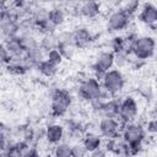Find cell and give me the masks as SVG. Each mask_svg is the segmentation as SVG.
I'll return each mask as SVG.
<instances>
[{
  "instance_id": "obj_1",
  "label": "cell",
  "mask_w": 157,
  "mask_h": 157,
  "mask_svg": "<svg viewBox=\"0 0 157 157\" xmlns=\"http://www.w3.org/2000/svg\"><path fill=\"white\" fill-rule=\"evenodd\" d=\"M99 81H101L103 92L113 98H115L123 92L126 83L125 76L119 69H110L101 77Z\"/></svg>"
},
{
  "instance_id": "obj_2",
  "label": "cell",
  "mask_w": 157,
  "mask_h": 157,
  "mask_svg": "<svg viewBox=\"0 0 157 157\" xmlns=\"http://www.w3.org/2000/svg\"><path fill=\"white\" fill-rule=\"evenodd\" d=\"M77 94L86 103H92L96 99L108 96L103 92L101 81L98 78H96L94 76H88L80 81V83L77 86Z\"/></svg>"
},
{
  "instance_id": "obj_3",
  "label": "cell",
  "mask_w": 157,
  "mask_h": 157,
  "mask_svg": "<svg viewBox=\"0 0 157 157\" xmlns=\"http://www.w3.org/2000/svg\"><path fill=\"white\" fill-rule=\"evenodd\" d=\"M140 101L137 96L135 94H126L123 97L121 101H119V114L118 120L121 125L129 124L132 121H136L139 114H140Z\"/></svg>"
},
{
  "instance_id": "obj_4",
  "label": "cell",
  "mask_w": 157,
  "mask_h": 157,
  "mask_svg": "<svg viewBox=\"0 0 157 157\" xmlns=\"http://www.w3.org/2000/svg\"><path fill=\"white\" fill-rule=\"evenodd\" d=\"M71 104H72V96L67 90L64 88L54 90L50 96V105H49L52 117L63 118L69 112Z\"/></svg>"
},
{
  "instance_id": "obj_5",
  "label": "cell",
  "mask_w": 157,
  "mask_h": 157,
  "mask_svg": "<svg viewBox=\"0 0 157 157\" xmlns=\"http://www.w3.org/2000/svg\"><path fill=\"white\" fill-rule=\"evenodd\" d=\"M156 52V39L153 36L144 34L139 36L136 40L130 47V54L140 60L147 61L155 55Z\"/></svg>"
},
{
  "instance_id": "obj_6",
  "label": "cell",
  "mask_w": 157,
  "mask_h": 157,
  "mask_svg": "<svg viewBox=\"0 0 157 157\" xmlns=\"http://www.w3.org/2000/svg\"><path fill=\"white\" fill-rule=\"evenodd\" d=\"M120 136L126 145H135L144 144L147 137V134L145 131L144 124L139 121H132L123 125L120 130Z\"/></svg>"
},
{
  "instance_id": "obj_7",
  "label": "cell",
  "mask_w": 157,
  "mask_h": 157,
  "mask_svg": "<svg viewBox=\"0 0 157 157\" xmlns=\"http://www.w3.org/2000/svg\"><path fill=\"white\" fill-rule=\"evenodd\" d=\"M131 18L121 7L113 9L107 16V29L109 32H121L129 28Z\"/></svg>"
},
{
  "instance_id": "obj_8",
  "label": "cell",
  "mask_w": 157,
  "mask_h": 157,
  "mask_svg": "<svg viewBox=\"0 0 157 157\" xmlns=\"http://www.w3.org/2000/svg\"><path fill=\"white\" fill-rule=\"evenodd\" d=\"M113 66H114V54L110 50L99 52L92 64V70L94 72V77L101 80V77L107 71L113 69Z\"/></svg>"
},
{
  "instance_id": "obj_9",
  "label": "cell",
  "mask_w": 157,
  "mask_h": 157,
  "mask_svg": "<svg viewBox=\"0 0 157 157\" xmlns=\"http://www.w3.org/2000/svg\"><path fill=\"white\" fill-rule=\"evenodd\" d=\"M136 17L141 23H144L145 26H147V27L152 28V31H155L156 23H157V6L151 1L141 4Z\"/></svg>"
},
{
  "instance_id": "obj_10",
  "label": "cell",
  "mask_w": 157,
  "mask_h": 157,
  "mask_svg": "<svg viewBox=\"0 0 157 157\" xmlns=\"http://www.w3.org/2000/svg\"><path fill=\"white\" fill-rule=\"evenodd\" d=\"M72 34V45L75 49H85L87 48L94 39L93 33L86 26H77L71 31Z\"/></svg>"
},
{
  "instance_id": "obj_11",
  "label": "cell",
  "mask_w": 157,
  "mask_h": 157,
  "mask_svg": "<svg viewBox=\"0 0 157 157\" xmlns=\"http://www.w3.org/2000/svg\"><path fill=\"white\" fill-rule=\"evenodd\" d=\"M98 131L102 137L105 139H112L118 135H120L121 130V124L118 119L114 118H102L98 121Z\"/></svg>"
},
{
  "instance_id": "obj_12",
  "label": "cell",
  "mask_w": 157,
  "mask_h": 157,
  "mask_svg": "<svg viewBox=\"0 0 157 157\" xmlns=\"http://www.w3.org/2000/svg\"><path fill=\"white\" fill-rule=\"evenodd\" d=\"M65 136V126L59 123H50L45 126L44 137L49 145H56L64 140Z\"/></svg>"
},
{
  "instance_id": "obj_13",
  "label": "cell",
  "mask_w": 157,
  "mask_h": 157,
  "mask_svg": "<svg viewBox=\"0 0 157 157\" xmlns=\"http://www.w3.org/2000/svg\"><path fill=\"white\" fill-rule=\"evenodd\" d=\"M102 4L101 2H97V1H85V2H81L76 13L77 16L80 17H83V18H88V20H93L96 17H98L102 12Z\"/></svg>"
},
{
  "instance_id": "obj_14",
  "label": "cell",
  "mask_w": 157,
  "mask_h": 157,
  "mask_svg": "<svg viewBox=\"0 0 157 157\" xmlns=\"http://www.w3.org/2000/svg\"><path fill=\"white\" fill-rule=\"evenodd\" d=\"M81 142H82L83 147L86 148L87 153H91V152L103 147L102 136L97 132H93V131H85L82 137H81Z\"/></svg>"
},
{
  "instance_id": "obj_15",
  "label": "cell",
  "mask_w": 157,
  "mask_h": 157,
  "mask_svg": "<svg viewBox=\"0 0 157 157\" xmlns=\"http://www.w3.org/2000/svg\"><path fill=\"white\" fill-rule=\"evenodd\" d=\"M66 17H67V11L65 10L64 6L56 4L54 5L53 7L49 9V13H48V20L58 28L60 26H63L66 21Z\"/></svg>"
},
{
  "instance_id": "obj_16",
  "label": "cell",
  "mask_w": 157,
  "mask_h": 157,
  "mask_svg": "<svg viewBox=\"0 0 157 157\" xmlns=\"http://www.w3.org/2000/svg\"><path fill=\"white\" fill-rule=\"evenodd\" d=\"M101 113L103 118H114L118 119L119 114V101L113 97H108L104 99L102 107H101Z\"/></svg>"
},
{
  "instance_id": "obj_17",
  "label": "cell",
  "mask_w": 157,
  "mask_h": 157,
  "mask_svg": "<svg viewBox=\"0 0 157 157\" xmlns=\"http://www.w3.org/2000/svg\"><path fill=\"white\" fill-rule=\"evenodd\" d=\"M31 146L33 145H29L26 141H15V142H10L4 152L6 157H23Z\"/></svg>"
},
{
  "instance_id": "obj_18",
  "label": "cell",
  "mask_w": 157,
  "mask_h": 157,
  "mask_svg": "<svg viewBox=\"0 0 157 157\" xmlns=\"http://www.w3.org/2000/svg\"><path fill=\"white\" fill-rule=\"evenodd\" d=\"M45 58H47V53L39 47V44L36 48L26 52V54H25V61L27 63V65L29 67H36Z\"/></svg>"
},
{
  "instance_id": "obj_19",
  "label": "cell",
  "mask_w": 157,
  "mask_h": 157,
  "mask_svg": "<svg viewBox=\"0 0 157 157\" xmlns=\"http://www.w3.org/2000/svg\"><path fill=\"white\" fill-rule=\"evenodd\" d=\"M4 44H5L9 54L11 55V58H25L26 52L21 47L20 40H18V37L7 38V39L4 40Z\"/></svg>"
},
{
  "instance_id": "obj_20",
  "label": "cell",
  "mask_w": 157,
  "mask_h": 157,
  "mask_svg": "<svg viewBox=\"0 0 157 157\" xmlns=\"http://www.w3.org/2000/svg\"><path fill=\"white\" fill-rule=\"evenodd\" d=\"M110 52L113 54H118V53H126L129 55L130 54V50H129V45H128V42L125 39V36H114L112 39H110Z\"/></svg>"
},
{
  "instance_id": "obj_21",
  "label": "cell",
  "mask_w": 157,
  "mask_h": 157,
  "mask_svg": "<svg viewBox=\"0 0 157 157\" xmlns=\"http://www.w3.org/2000/svg\"><path fill=\"white\" fill-rule=\"evenodd\" d=\"M36 69L38 70V72H39L42 76H44V77H47V78H52V77L56 76V74H58V71H59V66L52 64V63H50L49 60H47V59H44L42 63H39V64L36 66Z\"/></svg>"
},
{
  "instance_id": "obj_22",
  "label": "cell",
  "mask_w": 157,
  "mask_h": 157,
  "mask_svg": "<svg viewBox=\"0 0 157 157\" xmlns=\"http://www.w3.org/2000/svg\"><path fill=\"white\" fill-rule=\"evenodd\" d=\"M136 93L140 98L145 99L146 102H152L155 98V88L150 82H141L136 87Z\"/></svg>"
},
{
  "instance_id": "obj_23",
  "label": "cell",
  "mask_w": 157,
  "mask_h": 157,
  "mask_svg": "<svg viewBox=\"0 0 157 157\" xmlns=\"http://www.w3.org/2000/svg\"><path fill=\"white\" fill-rule=\"evenodd\" d=\"M39 47L45 52H50L53 49L58 48V40H56V36L55 33H50V34H44L40 37V39L38 40Z\"/></svg>"
},
{
  "instance_id": "obj_24",
  "label": "cell",
  "mask_w": 157,
  "mask_h": 157,
  "mask_svg": "<svg viewBox=\"0 0 157 157\" xmlns=\"http://www.w3.org/2000/svg\"><path fill=\"white\" fill-rule=\"evenodd\" d=\"M53 157H71V144L61 141L53 146Z\"/></svg>"
},
{
  "instance_id": "obj_25",
  "label": "cell",
  "mask_w": 157,
  "mask_h": 157,
  "mask_svg": "<svg viewBox=\"0 0 157 157\" xmlns=\"http://www.w3.org/2000/svg\"><path fill=\"white\" fill-rule=\"evenodd\" d=\"M18 40H20V44L25 52H28V50H31L38 45V39L34 34L21 36V37H18Z\"/></svg>"
},
{
  "instance_id": "obj_26",
  "label": "cell",
  "mask_w": 157,
  "mask_h": 157,
  "mask_svg": "<svg viewBox=\"0 0 157 157\" xmlns=\"http://www.w3.org/2000/svg\"><path fill=\"white\" fill-rule=\"evenodd\" d=\"M56 40H58V47H64V45H72V34L71 31L69 29H61L55 33Z\"/></svg>"
},
{
  "instance_id": "obj_27",
  "label": "cell",
  "mask_w": 157,
  "mask_h": 157,
  "mask_svg": "<svg viewBox=\"0 0 157 157\" xmlns=\"http://www.w3.org/2000/svg\"><path fill=\"white\" fill-rule=\"evenodd\" d=\"M130 58L131 55L126 54V53H118V54H114V66L115 69H124V67H128L129 66V63H130Z\"/></svg>"
},
{
  "instance_id": "obj_28",
  "label": "cell",
  "mask_w": 157,
  "mask_h": 157,
  "mask_svg": "<svg viewBox=\"0 0 157 157\" xmlns=\"http://www.w3.org/2000/svg\"><path fill=\"white\" fill-rule=\"evenodd\" d=\"M140 2L139 1H136V0H132V1H128V2H124V4H121V9L130 16V17H134L136 13H137V11H139V9H140Z\"/></svg>"
},
{
  "instance_id": "obj_29",
  "label": "cell",
  "mask_w": 157,
  "mask_h": 157,
  "mask_svg": "<svg viewBox=\"0 0 157 157\" xmlns=\"http://www.w3.org/2000/svg\"><path fill=\"white\" fill-rule=\"evenodd\" d=\"M59 50V53L61 54L64 60H72L75 54H76V49L74 45H64V47H58L56 48Z\"/></svg>"
},
{
  "instance_id": "obj_30",
  "label": "cell",
  "mask_w": 157,
  "mask_h": 157,
  "mask_svg": "<svg viewBox=\"0 0 157 157\" xmlns=\"http://www.w3.org/2000/svg\"><path fill=\"white\" fill-rule=\"evenodd\" d=\"M45 59L49 60L52 64H54V65H56V66H60V65L63 64V61H64V59H63V56H61V54L59 53L58 49H53V50L48 52Z\"/></svg>"
},
{
  "instance_id": "obj_31",
  "label": "cell",
  "mask_w": 157,
  "mask_h": 157,
  "mask_svg": "<svg viewBox=\"0 0 157 157\" xmlns=\"http://www.w3.org/2000/svg\"><path fill=\"white\" fill-rule=\"evenodd\" d=\"M86 155L88 153L82 142H75L74 145H71V157H85Z\"/></svg>"
},
{
  "instance_id": "obj_32",
  "label": "cell",
  "mask_w": 157,
  "mask_h": 157,
  "mask_svg": "<svg viewBox=\"0 0 157 157\" xmlns=\"http://www.w3.org/2000/svg\"><path fill=\"white\" fill-rule=\"evenodd\" d=\"M10 60H11V55L9 54L5 44L0 42V66L7 65L10 63Z\"/></svg>"
},
{
  "instance_id": "obj_33",
  "label": "cell",
  "mask_w": 157,
  "mask_h": 157,
  "mask_svg": "<svg viewBox=\"0 0 157 157\" xmlns=\"http://www.w3.org/2000/svg\"><path fill=\"white\" fill-rule=\"evenodd\" d=\"M145 128V131L146 134H150V135H155L157 132V120H156V117H152L147 120V123L144 125Z\"/></svg>"
},
{
  "instance_id": "obj_34",
  "label": "cell",
  "mask_w": 157,
  "mask_h": 157,
  "mask_svg": "<svg viewBox=\"0 0 157 157\" xmlns=\"http://www.w3.org/2000/svg\"><path fill=\"white\" fill-rule=\"evenodd\" d=\"M9 144H10L9 135L0 131V151H5V148L7 147Z\"/></svg>"
},
{
  "instance_id": "obj_35",
  "label": "cell",
  "mask_w": 157,
  "mask_h": 157,
  "mask_svg": "<svg viewBox=\"0 0 157 157\" xmlns=\"http://www.w3.org/2000/svg\"><path fill=\"white\" fill-rule=\"evenodd\" d=\"M90 157H108V152L105 151V148L101 147V148L91 152L90 153Z\"/></svg>"
},
{
  "instance_id": "obj_36",
  "label": "cell",
  "mask_w": 157,
  "mask_h": 157,
  "mask_svg": "<svg viewBox=\"0 0 157 157\" xmlns=\"http://www.w3.org/2000/svg\"><path fill=\"white\" fill-rule=\"evenodd\" d=\"M23 157H40V155H39V151L37 150V147L31 146V147H29V150L25 153V156H23Z\"/></svg>"
},
{
  "instance_id": "obj_37",
  "label": "cell",
  "mask_w": 157,
  "mask_h": 157,
  "mask_svg": "<svg viewBox=\"0 0 157 157\" xmlns=\"http://www.w3.org/2000/svg\"><path fill=\"white\" fill-rule=\"evenodd\" d=\"M2 107L6 112H12L13 110V103L11 101H4L2 102Z\"/></svg>"
},
{
  "instance_id": "obj_38",
  "label": "cell",
  "mask_w": 157,
  "mask_h": 157,
  "mask_svg": "<svg viewBox=\"0 0 157 157\" xmlns=\"http://www.w3.org/2000/svg\"><path fill=\"white\" fill-rule=\"evenodd\" d=\"M0 157H6V155H5L4 151H0Z\"/></svg>"
},
{
  "instance_id": "obj_39",
  "label": "cell",
  "mask_w": 157,
  "mask_h": 157,
  "mask_svg": "<svg viewBox=\"0 0 157 157\" xmlns=\"http://www.w3.org/2000/svg\"><path fill=\"white\" fill-rule=\"evenodd\" d=\"M85 157H90V155H86V156H85Z\"/></svg>"
},
{
  "instance_id": "obj_40",
  "label": "cell",
  "mask_w": 157,
  "mask_h": 157,
  "mask_svg": "<svg viewBox=\"0 0 157 157\" xmlns=\"http://www.w3.org/2000/svg\"><path fill=\"white\" fill-rule=\"evenodd\" d=\"M0 38H1V33H0Z\"/></svg>"
}]
</instances>
